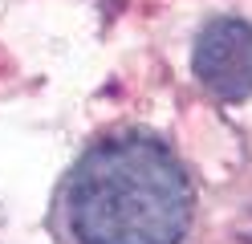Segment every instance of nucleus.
<instances>
[{"mask_svg":"<svg viewBox=\"0 0 252 244\" xmlns=\"http://www.w3.org/2000/svg\"><path fill=\"white\" fill-rule=\"evenodd\" d=\"M195 195L163 142L118 135L90 146L61 187V228L73 244H179Z\"/></svg>","mask_w":252,"mask_h":244,"instance_id":"nucleus-1","label":"nucleus"},{"mask_svg":"<svg viewBox=\"0 0 252 244\" xmlns=\"http://www.w3.org/2000/svg\"><path fill=\"white\" fill-rule=\"evenodd\" d=\"M195 77L216 98H248L252 94V25L224 16L212 21L195 41Z\"/></svg>","mask_w":252,"mask_h":244,"instance_id":"nucleus-2","label":"nucleus"}]
</instances>
